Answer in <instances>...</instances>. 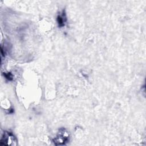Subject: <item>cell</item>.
<instances>
[{"mask_svg":"<svg viewBox=\"0 0 146 146\" xmlns=\"http://www.w3.org/2000/svg\"><path fill=\"white\" fill-rule=\"evenodd\" d=\"M3 75L5 77L6 79H7L9 80H13V76L11 72H4Z\"/></svg>","mask_w":146,"mask_h":146,"instance_id":"4","label":"cell"},{"mask_svg":"<svg viewBox=\"0 0 146 146\" xmlns=\"http://www.w3.org/2000/svg\"><path fill=\"white\" fill-rule=\"evenodd\" d=\"M1 144L6 145H17V139L11 132L5 131L1 139Z\"/></svg>","mask_w":146,"mask_h":146,"instance_id":"2","label":"cell"},{"mask_svg":"<svg viewBox=\"0 0 146 146\" xmlns=\"http://www.w3.org/2000/svg\"><path fill=\"white\" fill-rule=\"evenodd\" d=\"M66 21L65 14L63 13L62 15H58L57 17V22L59 25V26L62 27L64 26V22Z\"/></svg>","mask_w":146,"mask_h":146,"instance_id":"3","label":"cell"},{"mask_svg":"<svg viewBox=\"0 0 146 146\" xmlns=\"http://www.w3.org/2000/svg\"><path fill=\"white\" fill-rule=\"evenodd\" d=\"M69 140V134L67 131L63 128L59 129V132L56 136L53 139V143L55 145H64Z\"/></svg>","mask_w":146,"mask_h":146,"instance_id":"1","label":"cell"}]
</instances>
